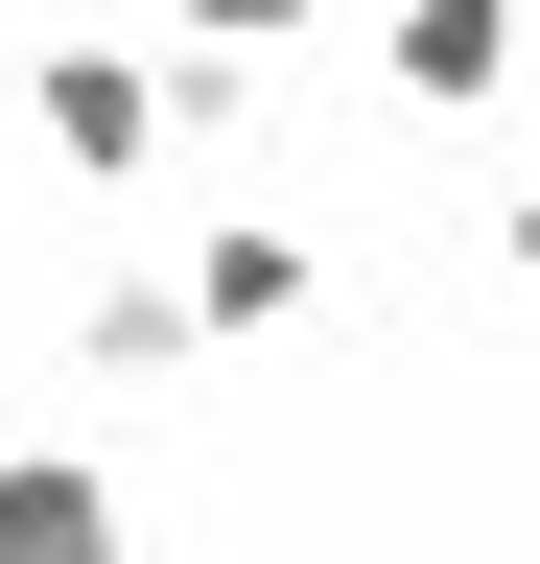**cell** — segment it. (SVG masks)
Returning <instances> with one entry per match:
<instances>
[{
	"instance_id": "cell-5",
	"label": "cell",
	"mask_w": 540,
	"mask_h": 564,
	"mask_svg": "<svg viewBox=\"0 0 540 564\" xmlns=\"http://www.w3.org/2000/svg\"><path fill=\"white\" fill-rule=\"evenodd\" d=\"M0 564H142L118 470H95V447H0Z\"/></svg>"
},
{
	"instance_id": "cell-6",
	"label": "cell",
	"mask_w": 540,
	"mask_h": 564,
	"mask_svg": "<svg viewBox=\"0 0 540 564\" xmlns=\"http://www.w3.org/2000/svg\"><path fill=\"white\" fill-rule=\"evenodd\" d=\"M165 24H188V47H258V70H283V47H306V0H165Z\"/></svg>"
},
{
	"instance_id": "cell-7",
	"label": "cell",
	"mask_w": 540,
	"mask_h": 564,
	"mask_svg": "<svg viewBox=\"0 0 540 564\" xmlns=\"http://www.w3.org/2000/svg\"><path fill=\"white\" fill-rule=\"evenodd\" d=\"M494 259H517V282H540V165H517V188H494Z\"/></svg>"
},
{
	"instance_id": "cell-2",
	"label": "cell",
	"mask_w": 540,
	"mask_h": 564,
	"mask_svg": "<svg viewBox=\"0 0 540 564\" xmlns=\"http://www.w3.org/2000/svg\"><path fill=\"white\" fill-rule=\"evenodd\" d=\"M188 329H212V352H258V329H306L329 306V259H306V212H188Z\"/></svg>"
},
{
	"instance_id": "cell-3",
	"label": "cell",
	"mask_w": 540,
	"mask_h": 564,
	"mask_svg": "<svg viewBox=\"0 0 540 564\" xmlns=\"http://www.w3.org/2000/svg\"><path fill=\"white\" fill-rule=\"evenodd\" d=\"M188 352H212V329H188V282H165V259L71 282V400H188Z\"/></svg>"
},
{
	"instance_id": "cell-1",
	"label": "cell",
	"mask_w": 540,
	"mask_h": 564,
	"mask_svg": "<svg viewBox=\"0 0 540 564\" xmlns=\"http://www.w3.org/2000/svg\"><path fill=\"white\" fill-rule=\"evenodd\" d=\"M24 141H47L71 188H165V47L47 24V47H24Z\"/></svg>"
},
{
	"instance_id": "cell-4",
	"label": "cell",
	"mask_w": 540,
	"mask_h": 564,
	"mask_svg": "<svg viewBox=\"0 0 540 564\" xmlns=\"http://www.w3.org/2000/svg\"><path fill=\"white\" fill-rule=\"evenodd\" d=\"M376 70H399L423 118H494V95H517V0H376Z\"/></svg>"
}]
</instances>
